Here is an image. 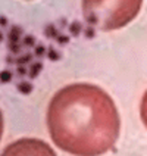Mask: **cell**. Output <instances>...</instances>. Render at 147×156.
<instances>
[{
	"label": "cell",
	"instance_id": "6da1fadb",
	"mask_svg": "<svg viewBox=\"0 0 147 156\" xmlns=\"http://www.w3.org/2000/svg\"><path fill=\"white\" fill-rule=\"evenodd\" d=\"M47 127L54 144L62 150L75 156H100L115 147L121 118L103 88L77 83L65 86L52 97Z\"/></svg>",
	"mask_w": 147,
	"mask_h": 156
},
{
	"label": "cell",
	"instance_id": "7a4b0ae2",
	"mask_svg": "<svg viewBox=\"0 0 147 156\" xmlns=\"http://www.w3.org/2000/svg\"><path fill=\"white\" fill-rule=\"evenodd\" d=\"M82 15L90 25L113 31L132 22L141 10L143 0H82Z\"/></svg>",
	"mask_w": 147,
	"mask_h": 156
},
{
	"label": "cell",
	"instance_id": "3957f363",
	"mask_svg": "<svg viewBox=\"0 0 147 156\" xmlns=\"http://www.w3.org/2000/svg\"><path fill=\"white\" fill-rule=\"evenodd\" d=\"M0 156H58L46 141L40 139H19L10 143Z\"/></svg>",
	"mask_w": 147,
	"mask_h": 156
},
{
	"label": "cell",
	"instance_id": "277c9868",
	"mask_svg": "<svg viewBox=\"0 0 147 156\" xmlns=\"http://www.w3.org/2000/svg\"><path fill=\"white\" fill-rule=\"evenodd\" d=\"M140 116H141V121L146 125L147 128V90L146 93L143 94V99H141V103H140Z\"/></svg>",
	"mask_w": 147,
	"mask_h": 156
},
{
	"label": "cell",
	"instance_id": "5b68a950",
	"mask_svg": "<svg viewBox=\"0 0 147 156\" xmlns=\"http://www.w3.org/2000/svg\"><path fill=\"white\" fill-rule=\"evenodd\" d=\"M3 127H5V122H3V113L0 111V140H2V136H3Z\"/></svg>",
	"mask_w": 147,
	"mask_h": 156
}]
</instances>
